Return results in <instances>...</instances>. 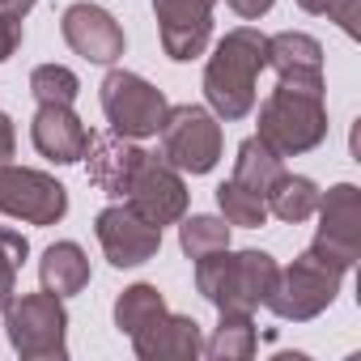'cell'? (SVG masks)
Wrapping results in <instances>:
<instances>
[{"instance_id":"6da1fadb","label":"cell","mask_w":361,"mask_h":361,"mask_svg":"<svg viewBox=\"0 0 361 361\" xmlns=\"http://www.w3.org/2000/svg\"><path fill=\"white\" fill-rule=\"evenodd\" d=\"M268 68V35L238 26L204 64V98L217 119H247L255 111V81Z\"/></svg>"},{"instance_id":"7a4b0ae2","label":"cell","mask_w":361,"mask_h":361,"mask_svg":"<svg viewBox=\"0 0 361 361\" xmlns=\"http://www.w3.org/2000/svg\"><path fill=\"white\" fill-rule=\"evenodd\" d=\"M276 259L268 251H209L196 259V289L217 310H255L276 285Z\"/></svg>"},{"instance_id":"3957f363","label":"cell","mask_w":361,"mask_h":361,"mask_svg":"<svg viewBox=\"0 0 361 361\" xmlns=\"http://www.w3.org/2000/svg\"><path fill=\"white\" fill-rule=\"evenodd\" d=\"M272 153L281 157H298L310 153L327 140V106L323 94L310 90H293V85H276L264 106H259V132H255Z\"/></svg>"},{"instance_id":"277c9868","label":"cell","mask_w":361,"mask_h":361,"mask_svg":"<svg viewBox=\"0 0 361 361\" xmlns=\"http://www.w3.org/2000/svg\"><path fill=\"white\" fill-rule=\"evenodd\" d=\"M5 331L18 357L26 361H64L68 357V310L56 293H22L5 306Z\"/></svg>"},{"instance_id":"5b68a950","label":"cell","mask_w":361,"mask_h":361,"mask_svg":"<svg viewBox=\"0 0 361 361\" xmlns=\"http://www.w3.org/2000/svg\"><path fill=\"white\" fill-rule=\"evenodd\" d=\"M340 281H344V272L336 264L302 251L289 268L276 272V285H272V293H268L264 306L276 319H285V323H310V319H319L336 302Z\"/></svg>"},{"instance_id":"8992f818","label":"cell","mask_w":361,"mask_h":361,"mask_svg":"<svg viewBox=\"0 0 361 361\" xmlns=\"http://www.w3.org/2000/svg\"><path fill=\"white\" fill-rule=\"evenodd\" d=\"M161 136V157L174 170L188 174H209L221 157V123L213 111L183 102V106H166V119L157 128Z\"/></svg>"},{"instance_id":"52a82bcc","label":"cell","mask_w":361,"mask_h":361,"mask_svg":"<svg viewBox=\"0 0 361 361\" xmlns=\"http://www.w3.org/2000/svg\"><path fill=\"white\" fill-rule=\"evenodd\" d=\"M166 94L157 85H149L140 73L128 68H111L102 77V115L111 123V132L140 140V136H157L161 119H166Z\"/></svg>"},{"instance_id":"ba28073f","label":"cell","mask_w":361,"mask_h":361,"mask_svg":"<svg viewBox=\"0 0 361 361\" xmlns=\"http://www.w3.org/2000/svg\"><path fill=\"white\" fill-rule=\"evenodd\" d=\"M314 213H319V234L310 243V255L348 272L361 259V192L353 183H336L327 196H319Z\"/></svg>"},{"instance_id":"9c48e42d","label":"cell","mask_w":361,"mask_h":361,"mask_svg":"<svg viewBox=\"0 0 361 361\" xmlns=\"http://www.w3.org/2000/svg\"><path fill=\"white\" fill-rule=\"evenodd\" d=\"M0 213L22 217L26 226H56L68 213V192L43 170L0 166Z\"/></svg>"},{"instance_id":"30bf717a","label":"cell","mask_w":361,"mask_h":361,"mask_svg":"<svg viewBox=\"0 0 361 361\" xmlns=\"http://www.w3.org/2000/svg\"><path fill=\"white\" fill-rule=\"evenodd\" d=\"M128 204L153 226H174L188 213V183L166 157L145 153L136 174H132V183H128Z\"/></svg>"},{"instance_id":"8fae6325","label":"cell","mask_w":361,"mask_h":361,"mask_svg":"<svg viewBox=\"0 0 361 361\" xmlns=\"http://www.w3.org/2000/svg\"><path fill=\"white\" fill-rule=\"evenodd\" d=\"M94 234L115 268H140L161 251V226L145 221L132 204H111L98 213Z\"/></svg>"},{"instance_id":"7c38bea8","label":"cell","mask_w":361,"mask_h":361,"mask_svg":"<svg viewBox=\"0 0 361 361\" xmlns=\"http://www.w3.org/2000/svg\"><path fill=\"white\" fill-rule=\"evenodd\" d=\"M213 5L217 0H153V18L161 35V51L170 60H196L213 35Z\"/></svg>"},{"instance_id":"4fadbf2b","label":"cell","mask_w":361,"mask_h":361,"mask_svg":"<svg viewBox=\"0 0 361 361\" xmlns=\"http://www.w3.org/2000/svg\"><path fill=\"white\" fill-rule=\"evenodd\" d=\"M60 30H64V43L81 60H90V64H115L123 56V30H119V22L106 9L90 5V0H77V5L64 9Z\"/></svg>"},{"instance_id":"5bb4252c","label":"cell","mask_w":361,"mask_h":361,"mask_svg":"<svg viewBox=\"0 0 361 361\" xmlns=\"http://www.w3.org/2000/svg\"><path fill=\"white\" fill-rule=\"evenodd\" d=\"M132 348L140 361H196L204 353L200 323L192 314H157L140 331H132Z\"/></svg>"},{"instance_id":"9a60e30c","label":"cell","mask_w":361,"mask_h":361,"mask_svg":"<svg viewBox=\"0 0 361 361\" xmlns=\"http://www.w3.org/2000/svg\"><path fill=\"white\" fill-rule=\"evenodd\" d=\"M145 149H136L128 136L119 132H90V145H85V170H90V183L106 196H128V183H132V174L140 166Z\"/></svg>"},{"instance_id":"2e32d148","label":"cell","mask_w":361,"mask_h":361,"mask_svg":"<svg viewBox=\"0 0 361 361\" xmlns=\"http://www.w3.org/2000/svg\"><path fill=\"white\" fill-rule=\"evenodd\" d=\"M268 68H276L281 85L323 94V47L302 30H281L268 39Z\"/></svg>"},{"instance_id":"e0dca14e","label":"cell","mask_w":361,"mask_h":361,"mask_svg":"<svg viewBox=\"0 0 361 361\" xmlns=\"http://www.w3.org/2000/svg\"><path fill=\"white\" fill-rule=\"evenodd\" d=\"M30 140L43 157H51L56 166H73L85 157V145H90V128L77 119L73 106H60V102H47L35 111L30 119Z\"/></svg>"},{"instance_id":"ac0fdd59","label":"cell","mask_w":361,"mask_h":361,"mask_svg":"<svg viewBox=\"0 0 361 361\" xmlns=\"http://www.w3.org/2000/svg\"><path fill=\"white\" fill-rule=\"evenodd\" d=\"M39 281L56 298H73L90 285V259L77 243H51L39 259Z\"/></svg>"},{"instance_id":"d6986e66","label":"cell","mask_w":361,"mask_h":361,"mask_svg":"<svg viewBox=\"0 0 361 361\" xmlns=\"http://www.w3.org/2000/svg\"><path fill=\"white\" fill-rule=\"evenodd\" d=\"M217 331L213 340H204V357L213 361H251L255 357V323L251 310H217Z\"/></svg>"},{"instance_id":"ffe728a7","label":"cell","mask_w":361,"mask_h":361,"mask_svg":"<svg viewBox=\"0 0 361 361\" xmlns=\"http://www.w3.org/2000/svg\"><path fill=\"white\" fill-rule=\"evenodd\" d=\"M319 183L314 178H306V174H281L276 183H272V192L264 196L268 200V213L276 217V221H289V226H298V221H306V217H314V209H319Z\"/></svg>"},{"instance_id":"44dd1931","label":"cell","mask_w":361,"mask_h":361,"mask_svg":"<svg viewBox=\"0 0 361 361\" xmlns=\"http://www.w3.org/2000/svg\"><path fill=\"white\" fill-rule=\"evenodd\" d=\"M285 157L281 153H272L259 136H247L243 145H238V157H234V183H243V188H251L255 196H268L272 192V183L285 174V166H281Z\"/></svg>"},{"instance_id":"7402d4cb","label":"cell","mask_w":361,"mask_h":361,"mask_svg":"<svg viewBox=\"0 0 361 361\" xmlns=\"http://www.w3.org/2000/svg\"><path fill=\"white\" fill-rule=\"evenodd\" d=\"M157 314H166V298L157 293V285H128L115 298V327L123 336L140 331L145 323H153Z\"/></svg>"},{"instance_id":"603a6c76","label":"cell","mask_w":361,"mask_h":361,"mask_svg":"<svg viewBox=\"0 0 361 361\" xmlns=\"http://www.w3.org/2000/svg\"><path fill=\"white\" fill-rule=\"evenodd\" d=\"M217 209H221V221H226V226L259 230V226L268 221V200L255 196L251 188L234 183V178H226V183L217 188Z\"/></svg>"},{"instance_id":"cb8c5ba5","label":"cell","mask_w":361,"mask_h":361,"mask_svg":"<svg viewBox=\"0 0 361 361\" xmlns=\"http://www.w3.org/2000/svg\"><path fill=\"white\" fill-rule=\"evenodd\" d=\"M183 226H178V247H183L188 259H200L209 251H226L230 247V226L221 217H209V213H183L178 217Z\"/></svg>"},{"instance_id":"d4e9b609","label":"cell","mask_w":361,"mask_h":361,"mask_svg":"<svg viewBox=\"0 0 361 361\" xmlns=\"http://www.w3.org/2000/svg\"><path fill=\"white\" fill-rule=\"evenodd\" d=\"M30 94H35L39 106H47V102L73 106L77 94H81V81H77V73L64 68V64H39V68L30 73Z\"/></svg>"},{"instance_id":"484cf974","label":"cell","mask_w":361,"mask_h":361,"mask_svg":"<svg viewBox=\"0 0 361 361\" xmlns=\"http://www.w3.org/2000/svg\"><path fill=\"white\" fill-rule=\"evenodd\" d=\"M26 255H30L26 234L0 226V310H5V306H9V298L18 293V272H22Z\"/></svg>"},{"instance_id":"4316f807","label":"cell","mask_w":361,"mask_h":361,"mask_svg":"<svg viewBox=\"0 0 361 361\" xmlns=\"http://www.w3.org/2000/svg\"><path fill=\"white\" fill-rule=\"evenodd\" d=\"M298 5H302L306 13H314V18L340 22V30H344L348 39L361 35V0H298Z\"/></svg>"},{"instance_id":"83f0119b","label":"cell","mask_w":361,"mask_h":361,"mask_svg":"<svg viewBox=\"0 0 361 361\" xmlns=\"http://www.w3.org/2000/svg\"><path fill=\"white\" fill-rule=\"evenodd\" d=\"M22 39H26L22 18H5V13H0V64H5V60L22 47Z\"/></svg>"},{"instance_id":"f1b7e54d","label":"cell","mask_w":361,"mask_h":361,"mask_svg":"<svg viewBox=\"0 0 361 361\" xmlns=\"http://www.w3.org/2000/svg\"><path fill=\"white\" fill-rule=\"evenodd\" d=\"M13 149H18V132H13V119L0 111V166H5L9 157H13Z\"/></svg>"},{"instance_id":"f546056e","label":"cell","mask_w":361,"mask_h":361,"mask_svg":"<svg viewBox=\"0 0 361 361\" xmlns=\"http://www.w3.org/2000/svg\"><path fill=\"white\" fill-rule=\"evenodd\" d=\"M226 5H230L238 18H264V13L276 5V0H226Z\"/></svg>"},{"instance_id":"4dcf8cb0","label":"cell","mask_w":361,"mask_h":361,"mask_svg":"<svg viewBox=\"0 0 361 361\" xmlns=\"http://www.w3.org/2000/svg\"><path fill=\"white\" fill-rule=\"evenodd\" d=\"M35 9V0H0V13L5 18H26Z\"/></svg>"}]
</instances>
